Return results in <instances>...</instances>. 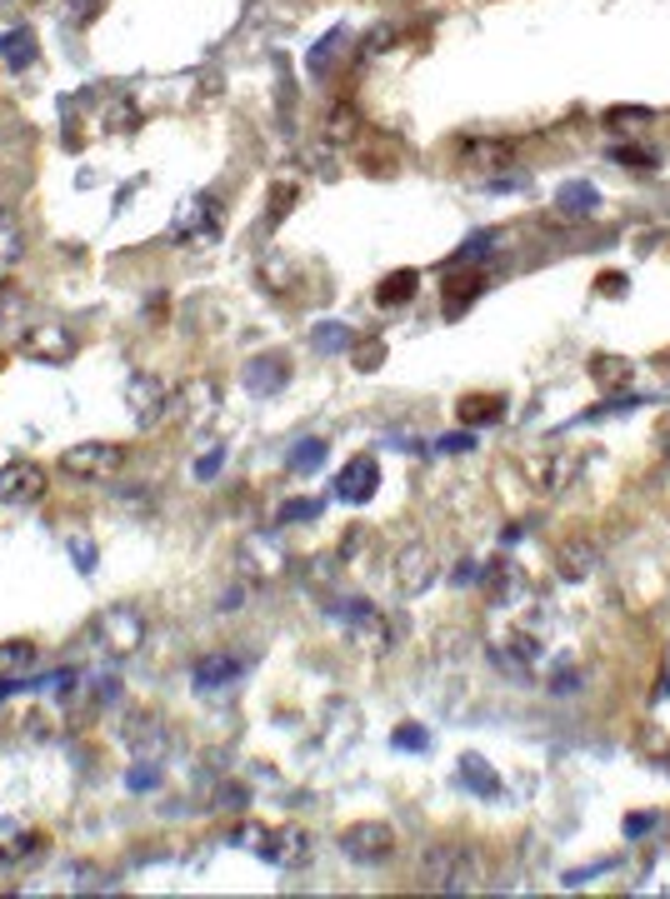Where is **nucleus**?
I'll list each match as a JSON object with an SVG mask.
<instances>
[{
  "instance_id": "obj_1",
  "label": "nucleus",
  "mask_w": 670,
  "mask_h": 899,
  "mask_svg": "<svg viewBox=\"0 0 670 899\" xmlns=\"http://www.w3.org/2000/svg\"><path fill=\"white\" fill-rule=\"evenodd\" d=\"M421 885L441 889V895H475L485 885V864L466 845H435L421 860Z\"/></svg>"
},
{
  "instance_id": "obj_2",
  "label": "nucleus",
  "mask_w": 670,
  "mask_h": 899,
  "mask_svg": "<svg viewBox=\"0 0 670 899\" xmlns=\"http://www.w3.org/2000/svg\"><path fill=\"white\" fill-rule=\"evenodd\" d=\"M61 470L75 480H115L125 470V450L111 440H80L61 455Z\"/></svg>"
},
{
  "instance_id": "obj_3",
  "label": "nucleus",
  "mask_w": 670,
  "mask_h": 899,
  "mask_svg": "<svg viewBox=\"0 0 670 899\" xmlns=\"http://www.w3.org/2000/svg\"><path fill=\"white\" fill-rule=\"evenodd\" d=\"M221 225H225L221 200H215V196H190L186 210L175 215L171 235L181 240V246H211L215 235H221Z\"/></svg>"
},
{
  "instance_id": "obj_4",
  "label": "nucleus",
  "mask_w": 670,
  "mask_h": 899,
  "mask_svg": "<svg viewBox=\"0 0 670 899\" xmlns=\"http://www.w3.org/2000/svg\"><path fill=\"white\" fill-rule=\"evenodd\" d=\"M96 635L111 654H136L140 645H146V615H140L136 604H111V610L96 620Z\"/></svg>"
},
{
  "instance_id": "obj_5",
  "label": "nucleus",
  "mask_w": 670,
  "mask_h": 899,
  "mask_svg": "<svg viewBox=\"0 0 670 899\" xmlns=\"http://www.w3.org/2000/svg\"><path fill=\"white\" fill-rule=\"evenodd\" d=\"M125 405H131V415H136L140 430H150V425H161L165 410H171V385H165L161 375H131V385H125Z\"/></svg>"
},
{
  "instance_id": "obj_6",
  "label": "nucleus",
  "mask_w": 670,
  "mask_h": 899,
  "mask_svg": "<svg viewBox=\"0 0 670 899\" xmlns=\"http://www.w3.org/2000/svg\"><path fill=\"white\" fill-rule=\"evenodd\" d=\"M46 470L36 460H11V465L0 470V500L5 505H36L40 495H46Z\"/></svg>"
},
{
  "instance_id": "obj_7",
  "label": "nucleus",
  "mask_w": 670,
  "mask_h": 899,
  "mask_svg": "<svg viewBox=\"0 0 670 899\" xmlns=\"http://www.w3.org/2000/svg\"><path fill=\"white\" fill-rule=\"evenodd\" d=\"M21 350H25L30 360L61 365V360H71V355H75V335L65 330V325H55V321H40V325H30V330H25Z\"/></svg>"
},
{
  "instance_id": "obj_8",
  "label": "nucleus",
  "mask_w": 670,
  "mask_h": 899,
  "mask_svg": "<svg viewBox=\"0 0 670 899\" xmlns=\"http://www.w3.org/2000/svg\"><path fill=\"white\" fill-rule=\"evenodd\" d=\"M340 850L356 864H375V860H390L396 835H390V825H350L346 835H340Z\"/></svg>"
},
{
  "instance_id": "obj_9",
  "label": "nucleus",
  "mask_w": 670,
  "mask_h": 899,
  "mask_svg": "<svg viewBox=\"0 0 670 899\" xmlns=\"http://www.w3.org/2000/svg\"><path fill=\"white\" fill-rule=\"evenodd\" d=\"M375 480H381V470H375V455H356L340 475H335V495L360 505V500H371L375 495Z\"/></svg>"
},
{
  "instance_id": "obj_10",
  "label": "nucleus",
  "mask_w": 670,
  "mask_h": 899,
  "mask_svg": "<svg viewBox=\"0 0 670 899\" xmlns=\"http://www.w3.org/2000/svg\"><path fill=\"white\" fill-rule=\"evenodd\" d=\"M396 579H400V590H406V595L425 590V585L435 579V560H431V550H421V545H415V550L400 554V560H396Z\"/></svg>"
},
{
  "instance_id": "obj_11",
  "label": "nucleus",
  "mask_w": 670,
  "mask_h": 899,
  "mask_svg": "<svg viewBox=\"0 0 670 899\" xmlns=\"http://www.w3.org/2000/svg\"><path fill=\"white\" fill-rule=\"evenodd\" d=\"M236 675H246V660H236V654H211V660H200V665H196V685H200V690H211V685H231Z\"/></svg>"
},
{
  "instance_id": "obj_12",
  "label": "nucleus",
  "mask_w": 670,
  "mask_h": 899,
  "mask_svg": "<svg viewBox=\"0 0 670 899\" xmlns=\"http://www.w3.org/2000/svg\"><path fill=\"white\" fill-rule=\"evenodd\" d=\"M0 61H5V65H15V71H25V65H36V36H30L25 25L5 30V36H0Z\"/></svg>"
},
{
  "instance_id": "obj_13",
  "label": "nucleus",
  "mask_w": 670,
  "mask_h": 899,
  "mask_svg": "<svg viewBox=\"0 0 670 899\" xmlns=\"http://www.w3.org/2000/svg\"><path fill=\"white\" fill-rule=\"evenodd\" d=\"M356 136H360V111L356 105H346V100L331 105V111H325V140H331V146H346V140H356Z\"/></svg>"
},
{
  "instance_id": "obj_14",
  "label": "nucleus",
  "mask_w": 670,
  "mask_h": 899,
  "mask_svg": "<svg viewBox=\"0 0 670 899\" xmlns=\"http://www.w3.org/2000/svg\"><path fill=\"white\" fill-rule=\"evenodd\" d=\"M596 205H600L596 185L575 180V185H566V190H560V210H566V215H596Z\"/></svg>"
},
{
  "instance_id": "obj_15",
  "label": "nucleus",
  "mask_w": 670,
  "mask_h": 899,
  "mask_svg": "<svg viewBox=\"0 0 670 899\" xmlns=\"http://www.w3.org/2000/svg\"><path fill=\"white\" fill-rule=\"evenodd\" d=\"M21 250H25V230L15 221V210H0V265L21 260Z\"/></svg>"
},
{
  "instance_id": "obj_16",
  "label": "nucleus",
  "mask_w": 670,
  "mask_h": 899,
  "mask_svg": "<svg viewBox=\"0 0 670 899\" xmlns=\"http://www.w3.org/2000/svg\"><path fill=\"white\" fill-rule=\"evenodd\" d=\"M506 415V405H500L496 395H471V400H460V420L466 425H491V420Z\"/></svg>"
},
{
  "instance_id": "obj_17",
  "label": "nucleus",
  "mask_w": 670,
  "mask_h": 899,
  "mask_svg": "<svg viewBox=\"0 0 670 899\" xmlns=\"http://www.w3.org/2000/svg\"><path fill=\"white\" fill-rule=\"evenodd\" d=\"M525 579H521V570L510 565V560H496V570H491V595H496V604H516L510 595L521 590Z\"/></svg>"
},
{
  "instance_id": "obj_18",
  "label": "nucleus",
  "mask_w": 670,
  "mask_h": 899,
  "mask_svg": "<svg viewBox=\"0 0 670 899\" xmlns=\"http://www.w3.org/2000/svg\"><path fill=\"white\" fill-rule=\"evenodd\" d=\"M30 660H36V645L30 640H5L0 645V675H21Z\"/></svg>"
},
{
  "instance_id": "obj_19",
  "label": "nucleus",
  "mask_w": 670,
  "mask_h": 899,
  "mask_svg": "<svg viewBox=\"0 0 670 899\" xmlns=\"http://www.w3.org/2000/svg\"><path fill=\"white\" fill-rule=\"evenodd\" d=\"M340 50H346V30H331V36L311 50V61H306V65H311V75H325V65H331Z\"/></svg>"
},
{
  "instance_id": "obj_20",
  "label": "nucleus",
  "mask_w": 670,
  "mask_h": 899,
  "mask_svg": "<svg viewBox=\"0 0 670 899\" xmlns=\"http://www.w3.org/2000/svg\"><path fill=\"white\" fill-rule=\"evenodd\" d=\"M460 150H466V155H475L481 165H506V161H510V146H506V140H466Z\"/></svg>"
},
{
  "instance_id": "obj_21",
  "label": "nucleus",
  "mask_w": 670,
  "mask_h": 899,
  "mask_svg": "<svg viewBox=\"0 0 670 899\" xmlns=\"http://www.w3.org/2000/svg\"><path fill=\"white\" fill-rule=\"evenodd\" d=\"M415 280H421L415 271H396L390 285H381V305H400L406 296H415Z\"/></svg>"
},
{
  "instance_id": "obj_22",
  "label": "nucleus",
  "mask_w": 670,
  "mask_h": 899,
  "mask_svg": "<svg viewBox=\"0 0 670 899\" xmlns=\"http://www.w3.org/2000/svg\"><path fill=\"white\" fill-rule=\"evenodd\" d=\"M610 161L631 165V171H650V165H656V155H646V150H635V146H621V150H610Z\"/></svg>"
},
{
  "instance_id": "obj_23",
  "label": "nucleus",
  "mask_w": 670,
  "mask_h": 899,
  "mask_svg": "<svg viewBox=\"0 0 670 899\" xmlns=\"http://www.w3.org/2000/svg\"><path fill=\"white\" fill-rule=\"evenodd\" d=\"M100 11H106V0H75V5H71L65 15H71V25H90Z\"/></svg>"
},
{
  "instance_id": "obj_24",
  "label": "nucleus",
  "mask_w": 670,
  "mask_h": 899,
  "mask_svg": "<svg viewBox=\"0 0 670 899\" xmlns=\"http://www.w3.org/2000/svg\"><path fill=\"white\" fill-rule=\"evenodd\" d=\"M246 380H250V385H275V380H281V365H275V355H265V365H250Z\"/></svg>"
},
{
  "instance_id": "obj_25",
  "label": "nucleus",
  "mask_w": 670,
  "mask_h": 899,
  "mask_svg": "<svg viewBox=\"0 0 670 899\" xmlns=\"http://www.w3.org/2000/svg\"><path fill=\"white\" fill-rule=\"evenodd\" d=\"M290 200H296V185H290V180H281V185H275V190H271V215H275V221H281V215H286V210H290Z\"/></svg>"
},
{
  "instance_id": "obj_26",
  "label": "nucleus",
  "mask_w": 670,
  "mask_h": 899,
  "mask_svg": "<svg viewBox=\"0 0 670 899\" xmlns=\"http://www.w3.org/2000/svg\"><path fill=\"white\" fill-rule=\"evenodd\" d=\"M606 360H610V355H600V360H596V365H591V370H596V380H606V385H610V380H616V385H621V380H625V375H631V365H606Z\"/></svg>"
},
{
  "instance_id": "obj_27",
  "label": "nucleus",
  "mask_w": 670,
  "mask_h": 899,
  "mask_svg": "<svg viewBox=\"0 0 670 899\" xmlns=\"http://www.w3.org/2000/svg\"><path fill=\"white\" fill-rule=\"evenodd\" d=\"M136 121H140V115H136V111H131V105H125V100H121V105H115V111H111V121H106V130H131V125H136Z\"/></svg>"
},
{
  "instance_id": "obj_28",
  "label": "nucleus",
  "mask_w": 670,
  "mask_h": 899,
  "mask_svg": "<svg viewBox=\"0 0 670 899\" xmlns=\"http://www.w3.org/2000/svg\"><path fill=\"white\" fill-rule=\"evenodd\" d=\"M585 570H591V550H566V575H585Z\"/></svg>"
},
{
  "instance_id": "obj_29",
  "label": "nucleus",
  "mask_w": 670,
  "mask_h": 899,
  "mask_svg": "<svg viewBox=\"0 0 670 899\" xmlns=\"http://www.w3.org/2000/svg\"><path fill=\"white\" fill-rule=\"evenodd\" d=\"M381 355H385L381 346H356V365L360 370H375V365H381Z\"/></svg>"
},
{
  "instance_id": "obj_30",
  "label": "nucleus",
  "mask_w": 670,
  "mask_h": 899,
  "mask_svg": "<svg viewBox=\"0 0 670 899\" xmlns=\"http://www.w3.org/2000/svg\"><path fill=\"white\" fill-rule=\"evenodd\" d=\"M36 845H40L36 835H25L21 845H5V850H0V860H21V854H30V850H36Z\"/></svg>"
},
{
  "instance_id": "obj_31",
  "label": "nucleus",
  "mask_w": 670,
  "mask_h": 899,
  "mask_svg": "<svg viewBox=\"0 0 670 899\" xmlns=\"http://www.w3.org/2000/svg\"><path fill=\"white\" fill-rule=\"evenodd\" d=\"M396 40V25H381V30H371V46L381 50V46H390Z\"/></svg>"
},
{
  "instance_id": "obj_32",
  "label": "nucleus",
  "mask_w": 670,
  "mask_h": 899,
  "mask_svg": "<svg viewBox=\"0 0 670 899\" xmlns=\"http://www.w3.org/2000/svg\"><path fill=\"white\" fill-rule=\"evenodd\" d=\"M315 460H321V445H306V450H300V455H296V465H300V470H311Z\"/></svg>"
},
{
  "instance_id": "obj_33",
  "label": "nucleus",
  "mask_w": 670,
  "mask_h": 899,
  "mask_svg": "<svg viewBox=\"0 0 670 899\" xmlns=\"http://www.w3.org/2000/svg\"><path fill=\"white\" fill-rule=\"evenodd\" d=\"M315 340H321V346H346L350 335H346V330H321V335H315Z\"/></svg>"
},
{
  "instance_id": "obj_34",
  "label": "nucleus",
  "mask_w": 670,
  "mask_h": 899,
  "mask_svg": "<svg viewBox=\"0 0 670 899\" xmlns=\"http://www.w3.org/2000/svg\"><path fill=\"white\" fill-rule=\"evenodd\" d=\"M441 445H446V450H466V445H471V435H446Z\"/></svg>"
},
{
  "instance_id": "obj_35",
  "label": "nucleus",
  "mask_w": 670,
  "mask_h": 899,
  "mask_svg": "<svg viewBox=\"0 0 670 899\" xmlns=\"http://www.w3.org/2000/svg\"><path fill=\"white\" fill-rule=\"evenodd\" d=\"M25 5H40V0H25Z\"/></svg>"
},
{
  "instance_id": "obj_36",
  "label": "nucleus",
  "mask_w": 670,
  "mask_h": 899,
  "mask_svg": "<svg viewBox=\"0 0 670 899\" xmlns=\"http://www.w3.org/2000/svg\"><path fill=\"white\" fill-rule=\"evenodd\" d=\"M666 365H670V355H666Z\"/></svg>"
}]
</instances>
